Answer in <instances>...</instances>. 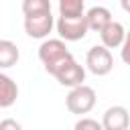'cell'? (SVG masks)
I'll use <instances>...</instances> for the list:
<instances>
[{
	"instance_id": "1",
	"label": "cell",
	"mask_w": 130,
	"mask_h": 130,
	"mask_svg": "<svg viewBox=\"0 0 130 130\" xmlns=\"http://www.w3.org/2000/svg\"><path fill=\"white\" fill-rule=\"evenodd\" d=\"M49 75H53V77H55L61 85H65V87H75V85H81V83L85 81V69L75 61L73 55L65 57L59 65H55V67L49 71Z\"/></svg>"
},
{
	"instance_id": "2",
	"label": "cell",
	"mask_w": 130,
	"mask_h": 130,
	"mask_svg": "<svg viewBox=\"0 0 130 130\" xmlns=\"http://www.w3.org/2000/svg\"><path fill=\"white\" fill-rule=\"evenodd\" d=\"M95 100H98L95 89L89 87V85H85V83H81V85L71 87V91H69L67 98H65V106H67V110H69L71 114L81 116V114H89V112L93 110Z\"/></svg>"
},
{
	"instance_id": "3",
	"label": "cell",
	"mask_w": 130,
	"mask_h": 130,
	"mask_svg": "<svg viewBox=\"0 0 130 130\" xmlns=\"http://www.w3.org/2000/svg\"><path fill=\"white\" fill-rule=\"evenodd\" d=\"M55 26H57L59 37L65 39V41H69V43L81 41L87 35V30H89V24H87V16L85 14H79V16H61L59 14Z\"/></svg>"
},
{
	"instance_id": "4",
	"label": "cell",
	"mask_w": 130,
	"mask_h": 130,
	"mask_svg": "<svg viewBox=\"0 0 130 130\" xmlns=\"http://www.w3.org/2000/svg\"><path fill=\"white\" fill-rule=\"evenodd\" d=\"M71 55V51L67 49V45H65V39H47V41H43L41 43V47H39V59H41V63L45 65V71L49 73L55 65H59L65 57H69Z\"/></svg>"
},
{
	"instance_id": "5",
	"label": "cell",
	"mask_w": 130,
	"mask_h": 130,
	"mask_svg": "<svg viewBox=\"0 0 130 130\" xmlns=\"http://www.w3.org/2000/svg\"><path fill=\"white\" fill-rule=\"evenodd\" d=\"M85 67H87L93 75H98V77L108 75V73L112 71V67H114V57H112L110 49H108L106 45H95V47H91V49L87 51V55H85Z\"/></svg>"
},
{
	"instance_id": "6",
	"label": "cell",
	"mask_w": 130,
	"mask_h": 130,
	"mask_svg": "<svg viewBox=\"0 0 130 130\" xmlns=\"http://www.w3.org/2000/svg\"><path fill=\"white\" fill-rule=\"evenodd\" d=\"M53 26H55V20H53L51 10L24 16V32L30 39H47L49 32L53 30Z\"/></svg>"
},
{
	"instance_id": "7",
	"label": "cell",
	"mask_w": 130,
	"mask_h": 130,
	"mask_svg": "<svg viewBox=\"0 0 130 130\" xmlns=\"http://www.w3.org/2000/svg\"><path fill=\"white\" fill-rule=\"evenodd\" d=\"M102 124L104 130H126L130 126V114L124 106H112L104 112Z\"/></svg>"
},
{
	"instance_id": "8",
	"label": "cell",
	"mask_w": 130,
	"mask_h": 130,
	"mask_svg": "<svg viewBox=\"0 0 130 130\" xmlns=\"http://www.w3.org/2000/svg\"><path fill=\"white\" fill-rule=\"evenodd\" d=\"M126 32H128V30L124 28L122 22L112 20V22H108V24L100 30L102 45H106L108 49H118V47L124 45V41H126Z\"/></svg>"
},
{
	"instance_id": "9",
	"label": "cell",
	"mask_w": 130,
	"mask_h": 130,
	"mask_svg": "<svg viewBox=\"0 0 130 130\" xmlns=\"http://www.w3.org/2000/svg\"><path fill=\"white\" fill-rule=\"evenodd\" d=\"M18 98V85L16 81L6 75V73H0V108H10Z\"/></svg>"
},
{
	"instance_id": "10",
	"label": "cell",
	"mask_w": 130,
	"mask_h": 130,
	"mask_svg": "<svg viewBox=\"0 0 130 130\" xmlns=\"http://www.w3.org/2000/svg\"><path fill=\"white\" fill-rule=\"evenodd\" d=\"M85 16H87L89 30H95V32H100L108 22H112V12L106 6H93L85 12Z\"/></svg>"
},
{
	"instance_id": "11",
	"label": "cell",
	"mask_w": 130,
	"mask_h": 130,
	"mask_svg": "<svg viewBox=\"0 0 130 130\" xmlns=\"http://www.w3.org/2000/svg\"><path fill=\"white\" fill-rule=\"evenodd\" d=\"M18 57H20V55H18V47H16L12 41L2 39V41H0V67H2V69H8V67L16 65Z\"/></svg>"
},
{
	"instance_id": "12",
	"label": "cell",
	"mask_w": 130,
	"mask_h": 130,
	"mask_svg": "<svg viewBox=\"0 0 130 130\" xmlns=\"http://www.w3.org/2000/svg\"><path fill=\"white\" fill-rule=\"evenodd\" d=\"M85 0H59V14L61 16H79L83 12Z\"/></svg>"
},
{
	"instance_id": "13",
	"label": "cell",
	"mask_w": 130,
	"mask_h": 130,
	"mask_svg": "<svg viewBox=\"0 0 130 130\" xmlns=\"http://www.w3.org/2000/svg\"><path fill=\"white\" fill-rule=\"evenodd\" d=\"M51 2L49 0H22V14H39V12H49Z\"/></svg>"
},
{
	"instance_id": "14",
	"label": "cell",
	"mask_w": 130,
	"mask_h": 130,
	"mask_svg": "<svg viewBox=\"0 0 130 130\" xmlns=\"http://www.w3.org/2000/svg\"><path fill=\"white\" fill-rule=\"evenodd\" d=\"M104 124L98 122V120H91V118H81L75 122V130H102Z\"/></svg>"
},
{
	"instance_id": "15",
	"label": "cell",
	"mask_w": 130,
	"mask_h": 130,
	"mask_svg": "<svg viewBox=\"0 0 130 130\" xmlns=\"http://www.w3.org/2000/svg\"><path fill=\"white\" fill-rule=\"evenodd\" d=\"M120 57H122V61H124L126 65H130V30L126 32V41H124V45L120 47Z\"/></svg>"
},
{
	"instance_id": "16",
	"label": "cell",
	"mask_w": 130,
	"mask_h": 130,
	"mask_svg": "<svg viewBox=\"0 0 130 130\" xmlns=\"http://www.w3.org/2000/svg\"><path fill=\"white\" fill-rule=\"evenodd\" d=\"M0 128H2V130H6V128H14V130H20V124H18L16 120H2V122H0Z\"/></svg>"
},
{
	"instance_id": "17",
	"label": "cell",
	"mask_w": 130,
	"mask_h": 130,
	"mask_svg": "<svg viewBox=\"0 0 130 130\" xmlns=\"http://www.w3.org/2000/svg\"><path fill=\"white\" fill-rule=\"evenodd\" d=\"M120 4H122V10L130 14V0H120Z\"/></svg>"
}]
</instances>
